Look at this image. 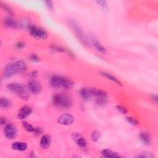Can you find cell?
I'll return each mask as SVG.
<instances>
[{
	"instance_id": "cell-26",
	"label": "cell",
	"mask_w": 158,
	"mask_h": 158,
	"mask_svg": "<svg viewBox=\"0 0 158 158\" xmlns=\"http://www.w3.org/2000/svg\"><path fill=\"white\" fill-rule=\"evenodd\" d=\"M0 4H1V6L2 9H4L6 12H7L10 15H13L14 11L10 6H9L7 4H6V3H4L2 2H1Z\"/></svg>"
},
{
	"instance_id": "cell-11",
	"label": "cell",
	"mask_w": 158,
	"mask_h": 158,
	"mask_svg": "<svg viewBox=\"0 0 158 158\" xmlns=\"http://www.w3.org/2000/svg\"><path fill=\"white\" fill-rule=\"evenodd\" d=\"M90 45H93L94 48L99 52L102 54H106L107 52L106 48L98 40V39L93 36H91V37L89 36Z\"/></svg>"
},
{
	"instance_id": "cell-33",
	"label": "cell",
	"mask_w": 158,
	"mask_h": 158,
	"mask_svg": "<svg viewBox=\"0 0 158 158\" xmlns=\"http://www.w3.org/2000/svg\"><path fill=\"white\" fill-rule=\"evenodd\" d=\"M33 133L36 136H40L43 133V130L38 127H35V130Z\"/></svg>"
},
{
	"instance_id": "cell-14",
	"label": "cell",
	"mask_w": 158,
	"mask_h": 158,
	"mask_svg": "<svg viewBox=\"0 0 158 158\" xmlns=\"http://www.w3.org/2000/svg\"><path fill=\"white\" fill-rule=\"evenodd\" d=\"M2 23L4 27L9 28L16 29L19 27H20L19 22H18L15 19H14L10 17H7L4 18L3 19Z\"/></svg>"
},
{
	"instance_id": "cell-25",
	"label": "cell",
	"mask_w": 158,
	"mask_h": 158,
	"mask_svg": "<svg viewBox=\"0 0 158 158\" xmlns=\"http://www.w3.org/2000/svg\"><path fill=\"white\" fill-rule=\"evenodd\" d=\"M22 126L23 127V128L28 132L30 133H33L34 130H35V127H33L32 125H31L30 123H29L28 122H26V121H23L22 122Z\"/></svg>"
},
{
	"instance_id": "cell-34",
	"label": "cell",
	"mask_w": 158,
	"mask_h": 158,
	"mask_svg": "<svg viewBox=\"0 0 158 158\" xmlns=\"http://www.w3.org/2000/svg\"><path fill=\"white\" fill-rule=\"evenodd\" d=\"M15 46L17 49H22L25 46V43L23 41H18L17 43H15Z\"/></svg>"
},
{
	"instance_id": "cell-23",
	"label": "cell",
	"mask_w": 158,
	"mask_h": 158,
	"mask_svg": "<svg viewBox=\"0 0 158 158\" xmlns=\"http://www.w3.org/2000/svg\"><path fill=\"white\" fill-rule=\"evenodd\" d=\"M101 137V133L98 130H94L91 133V139L94 142H97Z\"/></svg>"
},
{
	"instance_id": "cell-19",
	"label": "cell",
	"mask_w": 158,
	"mask_h": 158,
	"mask_svg": "<svg viewBox=\"0 0 158 158\" xmlns=\"http://www.w3.org/2000/svg\"><path fill=\"white\" fill-rule=\"evenodd\" d=\"M101 154L102 157L107 158H116V157H121L122 156L117 152L113 151L112 150L108 149H102L101 151Z\"/></svg>"
},
{
	"instance_id": "cell-10",
	"label": "cell",
	"mask_w": 158,
	"mask_h": 158,
	"mask_svg": "<svg viewBox=\"0 0 158 158\" xmlns=\"http://www.w3.org/2000/svg\"><path fill=\"white\" fill-rule=\"evenodd\" d=\"M28 90L33 94H38L41 91V85L36 80L33 79L30 80L27 84Z\"/></svg>"
},
{
	"instance_id": "cell-29",
	"label": "cell",
	"mask_w": 158,
	"mask_h": 158,
	"mask_svg": "<svg viewBox=\"0 0 158 158\" xmlns=\"http://www.w3.org/2000/svg\"><path fill=\"white\" fill-rule=\"evenodd\" d=\"M115 107H116L117 110L119 112H120L122 114H124L125 115V114H127L128 113V110L125 107H123V106H122L121 105H117L115 106Z\"/></svg>"
},
{
	"instance_id": "cell-16",
	"label": "cell",
	"mask_w": 158,
	"mask_h": 158,
	"mask_svg": "<svg viewBox=\"0 0 158 158\" xmlns=\"http://www.w3.org/2000/svg\"><path fill=\"white\" fill-rule=\"evenodd\" d=\"M80 97L85 101H89L92 97V93L91 88H82L79 91Z\"/></svg>"
},
{
	"instance_id": "cell-13",
	"label": "cell",
	"mask_w": 158,
	"mask_h": 158,
	"mask_svg": "<svg viewBox=\"0 0 158 158\" xmlns=\"http://www.w3.org/2000/svg\"><path fill=\"white\" fill-rule=\"evenodd\" d=\"M13 67L14 68V70L15 71L16 74L17 73H21L26 71L27 69V64L22 60H16L15 62H12Z\"/></svg>"
},
{
	"instance_id": "cell-5",
	"label": "cell",
	"mask_w": 158,
	"mask_h": 158,
	"mask_svg": "<svg viewBox=\"0 0 158 158\" xmlns=\"http://www.w3.org/2000/svg\"><path fill=\"white\" fill-rule=\"evenodd\" d=\"M93 96L95 98L96 103L98 106H104L107 104L108 101L107 94L104 91L99 88H91Z\"/></svg>"
},
{
	"instance_id": "cell-21",
	"label": "cell",
	"mask_w": 158,
	"mask_h": 158,
	"mask_svg": "<svg viewBox=\"0 0 158 158\" xmlns=\"http://www.w3.org/2000/svg\"><path fill=\"white\" fill-rule=\"evenodd\" d=\"M12 148L14 150L19 151H24L27 149L28 145L26 143L22 141H15L12 143Z\"/></svg>"
},
{
	"instance_id": "cell-17",
	"label": "cell",
	"mask_w": 158,
	"mask_h": 158,
	"mask_svg": "<svg viewBox=\"0 0 158 158\" xmlns=\"http://www.w3.org/2000/svg\"><path fill=\"white\" fill-rule=\"evenodd\" d=\"M139 138L140 141L146 146H149L152 143V138L151 135L145 131H141L139 134Z\"/></svg>"
},
{
	"instance_id": "cell-37",
	"label": "cell",
	"mask_w": 158,
	"mask_h": 158,
	"mask_svg": "<svg viewBox=\"0 0 158 158\" xmlns=\"http://www.w3.org/2000/svg\"><path fill=\"white\" fill-rule=\"evenodd\" d=\"M0 123H1V125H6L7 124L6 118L4 117L1 116V117H0Z\"/></svg>"
},
{
	"instance_id": "cell-7",
	"label": "cell",
	"mask_w": 158,
	"mask_h": 158,
	"mask_svg": "<svg viewBox=\"0 0 158 158\" xmlns=\"http://www.w3.org/2000/svg\"><path fill=\"white\" fill-rule=\"evenodd\" d=\"M71 138L76 144L82 150H86L88 144L85 138L78 132H73L71 135Z\"/></svg>"
},
{
	"instance_id": "cell-38",
	"label": "cell",
	"mask_w": 158,
	"mask_h": 158,
	"mask_svg": "<svg viewBox=\"0 0 158 158\" xmlns=\"http://www.w3.org/2000/svg\"><path fill=\"white\" fill-rule=\"evenodd\" d=\"M30 157H35V156L33 154V152H31V154H30Z\"/></svg>"
},
{
	"instance_id": "cell-28",
	"label": "cell",
	"mask_w": 158,
	"mask_h": 158,
	"mask_svg": "<svg viewBox=\"0 0 158 158\" xmlns=\"http://www.w3.org/2000/svg\"><path fill=\"white\" fill-rule=\"evenodd\" d=\"M125 118L128 123H130V124H131L133 125H137L139 124V122L138 121V120L133 117L128 116V117H127Z\"/></svg>"
},
{
	"instance_id": "cell-9",
	"label": "cell",
	"mask_w": 158,
	"mask_h": 158,
	"mask_svg": "<svg viewBox=\"0 0 158 158\" xmlns=\"http://www.w3.org/2000/svg\"><path fill=\"white\" fill-rule=\"evenodd\" d=\"M75 122V117L68 113L60 115L57 118V122L63 125H70Z\"/></svg>"
},
{
	"instance_id": "cell-30",
	"label": "cell",
	"mask_w": 158,
	"mask_h": 158,
	"mask_svg": "<svg viewBox=\"0 0 158 158\" xmlns=\"http://www.w3.org/2000/svg\"><path fill=\"white\" fill-rule=\"evenodd\" d=\"M96 2L99 4L103 9L107 10L108 9V6L107 2L106 1H96Z\"/></svg>"
},
{
	"instance_id": "cell-31",
	"label": "cell",
	"mask_w": 158,
	"mask_h": 158,
	"mask_svg": "<svg viewBox=\"0 0 158 158\" xmlns=\"http://www.w3.org/2000/svg\"><path fill=\"white\" fill-rule=\"evenodd\" d=\"M44 3L45 4V6L49 10H54V4L53 2L51 1H44Z\"/></svg>"
},
{
	"instance_id": "cell-8",
	"label": "cell",
	"mask_w": 158,
	"mask_h": 158,
	"mask_svg": "<svg viewBox=\"0 0 158 158\" xmlns=\"http://www.w3.org/2000/svg\"><path fill=\"white\" fill-rule=\"evenodd\" d=\"M4 133L6 138L8 139H13L16 137L17 134V128L12 123H7L4 125Z\"/></svg>"
},
{
	"instance_id": "cell-4",
	"label": "cell",
	"mask_w": 158,
	"mask_h": 158,
	"mask_svg": "<svg viewBox=\"0 0 158 158\" xmlns=\"http://www.w3.org/2000/svg\"><path fill=\"white\" fill-rule=\"evenodd\" d=\"M6 88L10 92L16 94L22 99H27L29 98V93L27 88L22 84L19 83H9L7 85Z\"/></svg>"
},
{
	"instance_id": "cell-27",
	"label": "cell",
	"mask_w": 158,
	"mask_h": 158,
	"mask_svg": "<svg viewBox=\"0 0 158 158\" xmlns=\"http://www.w3.org/2000/svg\"><path fill=\"white\" fill-rule=\"evenodd\" d=\"M136 157H141V158H153L154 157V154H152V152H148V151H144L142 152H140L139 154H138Z\"/></svg>"
},
{
	"instance_id": "cell-24",
	"label": "cell",
	"mask_w": 158,
	"mask_h": 158,
	"mask_svg": "<svg viewBox=\"0 0 158 158\" xmlns=\"http://www.w3.org/2000/svg\"><path fill=\"white\" fill-rule=\"evenodd\" d=\"M50 48L51 49V50L56 51V52H64L65 53L66 52V49L59 46L57 44H52L50 46Z\"/></svg>"
},
{
	"instance_id": "cell-18",
	"label": "cell",
	"mask_w": 158,
	"mask_h": 158,
	"mask_svg": "<svg viewBox=\"0 0 158 158\" xmlns=\"http://www.w3.org/2000/svg\"><path fill=\"white\" fill-rule=\"evenodd\" d=\"M51 143V137L49 135H44L41 138L40 144L43 149H47L49 148Z\"/></svg>"
},
{
	"instance_id": "cell-12",
	"label": "cell",
	"mask_w": 158,
	"mask_h": 158,
	"mask_svg": "<svg viewBox=\"0 0 158 158\" xmlns=\"http://www.w3.org/2000/svg\"><path fill=\"white\" fill-rule=\"evenodd\" d=\"M32 112V109L31 107L25 105L20 108L17 114V117L20 120H24L28 117Z\"/></svg>"
},
{
	"instance_id": "cell-32",
	"label": "cell",
	"mask_w": 158,
	"mask_h": 158,
	"mask_svg": "<svg viewBox=\"0 0 158 158\" xmlns=\"http://www.w3.org/2000/svg\"><path fill=\"white\" fill-rule=\"evenodd\" d=\"M29 58L30 60H31L33 62H38L40 60V57L36 54H31L29 56Z\"/></svg>"
},
{
	"instance_id": "cell-20",
	"label": "cell",
	"mask_w": 158,
	"mask_h": 158,
	"mask_svg": "<svg viewBox=\"0 0 158 158\" xmlns=\"http://www.w3.org/2000/svg\"><path fill=\"white\" fill-rule=\"evenodd\" d=\"M100 73H101V75H102L103 77H104L105 78H106L107 79H108L109 80H110L111 81H112V82L116 83V84L118 85L122 86V82H121L117 77H115L114 75H112L111 73H108V72H105V71H101V72H100Z\"/></svg>"
},
{
	"instance_id": "cell-22",
	"label": "cell",
	"mask_w": 158,
	"mask_h": 158,
	"mask_svg": "<svg viewBox=\"0 0 158 158\" xmlns=\"http://www.w3.org/2000/svg\"><path fill=\"white\" fill-rule=\"evenodd\" d=\"M0 106L2 109H7L12 106V102L6 97H1L0 101Z\"/></svg>"
},
{
	"instance_id": "cell-2",
	"label": "cell",
	"mask_w": 158,
	"mask_h": 158,
	"mask_svg": "<svg viewBox=\"0 0 158 158\" xmlns=\"http://www.w3.org/2000/svg\"><path fill=\"white\" fill-rule=\"evenodd\" d=\"M52 102L54 106L62 109H68L72 106V98L64 93H56L52 96Z\"/></svg>"
},
{
	"instance_id": "cell-3",
	"label": "cell",
	"mask_w": 158,
	"mask_h": 158,
	"mask_svg": "<svg viewBox=\"0 0 158 158\" xmlns=\"http://www.w3.org/2000/svg\"><path fill=\"white\" fill-rule=\"evenodd\" d=\"M50 85L53 88H62L64 89H70L73 86V81L67 77L54 75L49 79Z\"/></svg>"
},
{
	"instance_id": "cell-36",
	"label": "cell",
	"mask_w": 158,
	"mask_h": 158,
	"mask_svg": "<svg viewBox=\"0 0 158 158\" xmlns=\"http://www.w3.org/2000/svg\"><path fill=\"white\" fill-rule=\"evenodd\" d=\"M151 99L152 101L154 103H157V101H158V97H157V94H152L151 96Z\"/></svg>"
},
{
	"instance_id": "cell-1",
	"label": "cell",
	"mask_w": 158,
	"mask_h": 158,
	"mask_svg": "<svg viewBox=\"0 0 158 158\" xmlns=\"http://www.w3.org/2000/svg\"><path fill=\"white\" fill-rule=\"evenodd\" d=\"M68 23L72 30L74 31L77 38L80 41V42L84 45L90 46L89 36L86 35L80 24L73 19H69Z\"/></svg>"
},
{
	"instance_id": "cell-6",
	"label": "cell",
	"mask_w": 158,
	"mask_h": 158,
	"mask_svg": "<svg viewBox=\"0 0 158 158\" xmlns=\"http://www.w3.org/2000/svg\"><path fill=\"white\" fill-rule=\"evenodd\" d=\"M29 33L34 38L39 40H45L48 36L47 31L35 25H31L28 27L27 28Z\"/></svg>"
},
{
	"instance_id": "cell-15",
	"label": "cell",
	"mask_w": 158,
	"mask_h": 158,
	"mask_svg": "<svg viewBox=\"0 0 158 158\" xmlns=\"http://www.w3.org/2000/svg\"><path fill=\"white\" fill-rule=\"evenodd\" d=\"M15 71L14 70V68L12 65V62L9 63L7 64L4 69L3 72V77L6 79L9 78L15 75Z\"/></svg>"
},
{
	"instance_id": "cell-35",
	"label": "cell",
	"mask_w": 158,
	"mask_h": 158,
	"mask_svg": "<svg viewBox=\"0 0 158 158\" xmlns=\"http://www.w3.org/2000/svg\"><path fill=\"white\" fill-rule=\"evenodd\" d=\"M38 73L37 70H33V71H32V72H30V77L31 78L34 79V78H36L38 77Z\"/></svg>"
}]
</instances>
